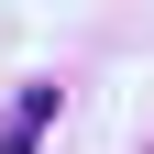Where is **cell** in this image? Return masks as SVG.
I'll list each match as a JSON object with an SVG mask.
<instances>
[{
  "label": "cell",
  "mask_w": 154,
  "mask_h": 154,
  "mask_svg": "<svg viewBox=\"0 0 154 154\" xmlns=\"http://www.w3.org/2000/svg\"><path fill=\"white\" fill-rule=\"evenodd\" d=\"M44 121H55V88H22L11 121H0V154H33V143H44Z\"/></svg>",
  "instance_id": "cell-1"
}]
</instances>
